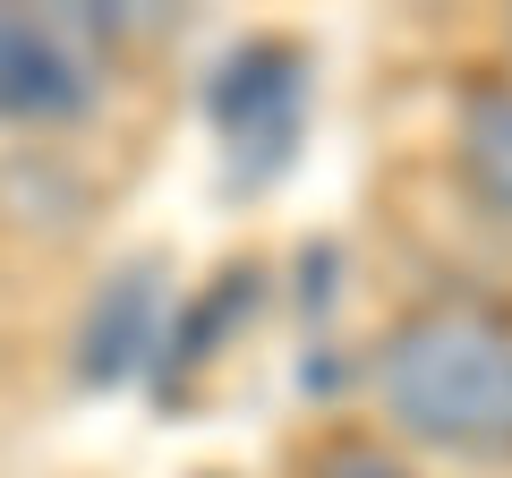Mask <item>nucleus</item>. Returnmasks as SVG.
I'll return each mask as SVG.
<instances>
[{
	"mask_svg": "<svg viewBox=\"0 0 512 478\" xmlns=\"http://www.w3.org/2000/svg\"><path fill=\"white\" fill-rule=\"evenodd\" d=\"M163 350V265H120V274L94 291L86 308V333H77V376L86 385H120L137 376Z\"/></svg>",
	"mask_w": 512,
	"mask_h": 478,
	"instance_id": "20e7f679",
	"label": "nucleus"
},
{
	"mask_svg": "<svg viewBox=\"0 0 512 478\" xmlns=\"http://www.w3.org/2000/svg\"><path fill=\"white\" fill-rule=\"evenodd\" d=\"M308 103H316V69L299 43H239L214 69V137H222V180L231 188H274L299 163V137H308Z\"/></svg>",
	"mask_w": 512,
	"mask_h": 478,
	"instance_id": "f03ea898",
	"label": "nucleus"
},
{
	"mask_svg": "<svg viewBox=\"0 0 512 478\" xmlns=\"http://www.w3.org/2000/svg\"><path fill=\"white\" fill-rule=\"evenodd\" d=\"M461 180H470V197L487 205V214L512 222V86H478L470 103H461Z\"/></svg>",
	"mask_w": 512,
	"mask_h": 478,
	"instance_id": "39448f33",
	"label": "nucleus"
},
{
	"mask_svg": "<svg viewBox=\"0 0 512 478\" xmlns=\"http://www.w3.org/2000/svg\"><path fill=\"white\" fill-rule=\"evenodd\" d=\"M376 402L427 453L504 461L512 453V325L487 308H419L376 350Z\"/></svg>",
	"mask_w": 512,
	"mask_h": 478,
	"instance_id": "f257e3e1",
	"label": "nucleus"
},
{
	"mask_svg": "<svg viewBox=\"0 0 512 478\" xmlns=\"http://www.w3.org/2000/svg\"><path fill=\"white\" fill-rule=\"evenodd\" d=\"M103 94V52L77 9H9L0 0V120L60 129Z\"/></svg>",
	"mask_w": 512,
	"mask_h": 478,
	"instance_id": "7ed1b4c3",
	"label": "nucleus"
},
{
	"mask_svg": "<svg viewBox=\"0 0 512 478\" xmlns=\"http://www.w3.org/2000/svg\"><path fill=\"white\" fill-rule=\"evenodd\" d=\"M316 478H419V470H402V461H384V453H367V444H350V453H333Z\"/></svg>",
	"mask_w": 512,
	"mask_h": 478,
	"instance_id": "423d86ee",
	"label": "nucleus"
}]
</instances>
